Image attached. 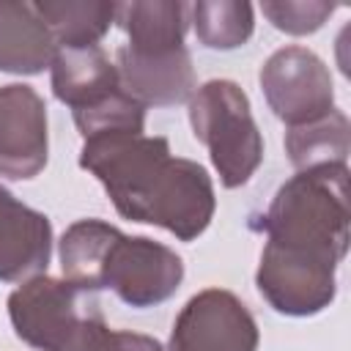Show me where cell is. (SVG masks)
Here are the masks:
<instances>
[{
  "label": "cell",
  "instance_id": "cell-1",
  "mask_svg": "<svg viewBox=\"0 0 351 351\" xmlns=\"http://www.w3.org/2000/svg\"><path fill=\"white\" fill-rule=\"evenodd\" d=\"M348 165L299 170L261 217L266 244L255 285L280 315L307 318L337 293V266L348 250Z\"/></svg>",
  "mask_w": 351,
  "mask_h": 351
},
{
  "label": "cell",
  "instance_id": "cell-2",
  "mask_svg": "<svg viewBox=\"0 0 351 351\" xmlns=\"http://www.w3.org/2000/svg\"><path fill=\"white\" fill-rule=\"evenodd\" d=\"M80 167L93 173L115 211L129 222L165 228L181 241L197 239L214 219L217 197L203 165L173 156L167 137L110 132L82 140Z\"/></svg>",
  "mask_w": 351,
  "mask_h": 351
},
{
  "label": "cell",
  "instance_id": "cell-3",
  "mask_svg": "<svg viewBox=\"0 0 351 351\" xmlns=\"http://www.w3.org/2000/svg\"><path fill=\"white\" fill-rule=\"evenodd\" d=\"M63 280L82 291H112L123 304L145 310L167 302L181 280L184 261L148 236H126L104 219H77L60 236Z\"/></svg>",
  "mask_w": 351,
  "mask_h": 351
},
{
  "label": "cell",
  "instance_id": "cell-4",
  "mask_svg": "<svg viewBox=\"0 0 351 351\" xmlns=\"http://www.w3.org/2000/svg\"><path fill=\"white\" fill-rule=\"evenodd\" d=\"M8 318L16 337L38 351H88L107 326L90 291L47 274L11 291Z\"/></svg>",
  "mask_w": 351,
  "mask_h": 351
},
{
  "label": "cell",
  "instance_id": "cell-5",
  "mask_svg": "<svg viewBox=\"0 0 351 351\" xmlns=\"http://www.w3.org/2000/svg\"><path fill=\"white\" fill-rule=\"evenodd\" d=\"M197 143L208 148L222 186H244L263 162V137L247 93L233 80H208L186 101Z\"/></svg>",
  "mask_w": 351,
  "mask_h": 351
},
{
  "label": "cell",
  "instance_id": "cell-6",
  "mask_svg": "<svg viewBox=\"0 0 351 351\" xmlns=\"http://www.w3.org/2000/svg\"><path fill=\"white\" fill-rule=\"evenodd\" d=\"M269 110L288 126L310 123L335 110V85L326 63L307 47H282L258 74Z\"/></svg>",
  "mask_w": 351,
  "mask_h": 351
},
{
  "label": "cell",
  "instance_id": "cell-7",
  "mask_svg": "<svg viewBox=\"0 0 351 351\" xmlns=\"http://www.w3.org/2000/svg\"><path fill=\"white\" fill-rule=\"evenodd\" d=\"M261 332L247 304L225 291L195 293L170 329L167 351H258Z\"/></svg>",
  "mask_w": 351,
  "mask_h": 351
},
{
  "label": "cell",
  "instance_id": "cell-8",
  "mask_svg": "<svg viewBox=\"0 0 351 351\" xmlns=\"http://www.w3.org/2000/svg\"><path fill=\"white\" fill-rule=\"evenodd\" d=\"M49 129L44 99L22 82L0 88V176L36 178L47 167Z\"/></svg>",
  "mask_w": 351,
  "mask_h": 351
},
{
  "label": "cell",
  "instance_id": "cell-9",
  "mask_svg": "<svg viewBox=\"0 0 351 351\" xmlns=\"http://www.w3.org/2000/svg\"><path fill=\"white\" fill-rule=\"evenodd\" d=\"M49 71L52 93L58 101L71 107L74 123L93 118L126 93L121 88L115 63L104 55L101 47L58 49Z\"/></svg>",
  "mask_w": 351,
  "mask_h": 351
},
{
  "label": "cell",
  "instance_id": "cell-10",
  "mask_svg": "<svg viewBox=\"0 0 351 351\" xmlns=\"http://www.w3.org/2000/svg\"><path fill=\"white\" fill-rule=\"evenodd\" d=\"M52 258L49 219L16 200L0 184V282H25L47 274Z\"/></svg>",
  "mask_w": 351,
  "mask_h": 351
},
{
  "label": "cell",
  "instance_id": "cell-11",
  "mask_svg": "<svg viewBox=\"0 0 351 351\" xmlns=\"http://www.w3.org/2000/svg\"><path fill=\"white\" fill-rule=\"evenodd\" d=\"M115 69H118L121 88L145 110L189 101V96L197 88L186 47L176 52H156V55H140L121 47Z\"/></svg>",
  "mask_w": 351,
  "mask_h": 351
},
{
  "label": "cell",
  "instance_id": "cell-12",
  "mask_svg": "<svg viewBox=\"0 0 351 351\" xmlns=\"http://www.w3.org/2000/svg\"><path fill=\"white\" fill-rule=\"evenodd\" d=\"M58 44L36 11V3L0 0V71L41 74L52 66Z\"/></svg>",
  "mask_w": 351,
  "mask_h": 351
},
{
  "label": "cell",
  "instance_id": "cell-13",
  "mask_svg": "<svg viewBox=\"0 0 351 351\" xmlns=\"http://www.w3.org/2000/svg\"><path fill=\"white\" fill-rule=\"evenodd\" d=\"M115 25L126 33V49L140 55L184 49L189 5L181 0H129L115 5Z\"/></svg>",
  "mask_w": 351,
  "mask_h": 351
},
{
  "label": "cell",
  "instance_id": "cell-14",
  "mask_svg": "<svg viewBox=\"0 0 351 351\" xmlns=\"http://www.w3.org/2000/svg\"><path fill=\"white\" fill-rule=\"evenodd\" d=\"M351 148V126L343 110H332L310 123L288 126L285 154L299 170H315L329 165H346Z\"/></svg>",
  "mask_w": 351,
  "mask_h": 351
},
{
  "label": "cell",
  "instance_id": "cell-15",
  "mask_svg": "<svg viewBox=\"0 0 351 351\" xmlns=\"http://www.w3.org/2000/svg\"><path fill=\"white\" fill-rule=\"evenodd\" d=\"M118 3H93V0H44L36 3L38 16L49 27L58 49L99 47L104 33L115 22Z\"/></svg>",
  "mask_w": 351,
  "mask_h": 351
},
{
  "label": "cell",
  "instance_id": "cell-16",
  "mask_svg": "<svg viewBox=\"0 0 351 351\" xmlns=\"http://www.w3.org/2000/svg\"><path fill=\"white\" fill-rule=\"evenodd\" d=\"M195 36L208 49L244 47L255 30V8L244 0H197L189 5Z\"/></svg>",
  "mask_w": 351,
  "mask_h": 351
},
{
  "label": "cell",
  "instance_id": "cell-17",
  "mask_svg": "<svg viewBox=\"0 0 351 351\" xmlns=\"http://www.w3.org/2000/svg\"><path fill=\"white\" fill-rule=\"evenodd\" d=\"M263 16L288 36H310L324 27L335 14V5L326 0H266L261 3Z\"/></svg>",
  "mask_w": 351,
  "mask_h": 351
},
{
  "label": "cell",
  "instance_id": "cell-18",
  "mask_svg": "<svg viewBox=\"0 0 351 351\" xmlns=\"http://www.w3.org/2000/svg\"><path fill=\"white\" fill-rule=\"evenodd\" d=\"M88 351H165L162 343L151 335L126 332V329H110L104 326Z\"/></svg>",
  "mask_w": 351,
  "mask_h": 351
}]
</instances>
